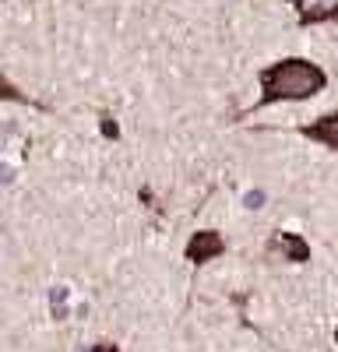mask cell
<instances>
[{"mask_svg": "<svg viewBox=\"0 0 338 352\" xmlns=\"http://www.w3.org/2000/svg\"><path fill=\"white\" fill-rule=\"evenodd\" d=\"M258 85H261V99L254 109H264L275 102H306L321 96L328 88V74L306 56H282V60L261 67Z\"/></svg>", "mask_w": 338, "mask_h": 352, "instance_id": "cell-1", "label": "cell"}, {"mask_svg": "<svg viewBox=\"0 0 338 352\" xmlns=\"http://www.w3.org/2000/svg\"><path fill=\"white\" fill-rule=\"evenodd\" d=\"M222 254H225V236L218 229H197V232H190V240L183 247V257L190 264H208V261H215Z\"/></svg>", "mask_w": 338, "mask_h": 352, "instance_id": "cell-2", "label": "cell"}, {"mask_svg": "<svg viewBox=\"0 0 338 352\" xmlns=\"http://www.w3.org/2000/svg\"><path fill=\"white\" fill-rule=\"evenodd\" d=\"M264 254L268 257H282L289 264H306L310 261V243L300 236V232L278 229V232H271V240L264 243Z\"/></svg>", "mask_w": 338, "mask_h": 352, "instance_id": "cell-3", "label": "cell"}, {"mask_svg": "<svg viewBox=\"0 0 338 352\" xmlns=\"http://www.w3.org/2000/svg\"><path fill=\"white\" fill-rule=\"evenodd\" d=\"M296 131H300V138H306V141L324 144V148L338 152V109L317 116V120H310V124H300Z\"/></svg>", "mask_w": 338, "mask_h": 352, "instance_id": "cell-4", "label": "cell"}, {"mask_svg": "<svg viewBox=\"0 0 338 352\" xmlns=\"http://www.w3.org/2000/svg\"><path fill=\"white\" fill-rule=\"evenodd\" d=\"M321 21H338V0H331L328 8H314V11H300V28L321 25Z\"/></svg>", "mask_w": 338, "mask_h": 352, "instance_id": "cell-5", "label": "cell"}, {"mask_svg": "<svg viewBox=\"0 0 338 352\" xmlns=\"http://www.w3.org/2000/svg\"><path fill=\"white\" fill-rule=\"evenodd\" d=\"M0 99H4V102H18V106H36L32 99L21 92V88H18L14 81H8L4 74H0Z\"/></svg>", "mask_w": 338, "mask_h": 352, "instance_id": "cell-6", "label": "cell"}, {"mask_svg": "<svg viewBox=\"0 0 338 352\" xmlns=\"http://www.w3.org/2000/svg\"><path fill=\"white\" fill-rule=\"evenodd\" d=\"M99 131H102V138H106V141H117V138H120V124L113 120L109 113H99Z\"/></svg>", "mask_w": 338, "mask_h": 352, "instance_id": "cell-7", "label": "cell"}, {"mask_svg": "<svg viewBox=\"0 0 338 352\" xmlns=\"http://www.w3.org/2000/svg\"><path fill=\"white\" fill-rule=\"evenodd\" d=\"M49 303H53V314H56V320H64V303H67V289H64V285H56V289H53V296H49Z\"/></svg>", "mask_w": 338, "mask_h": 352, "instance_id": "cell-8", "label": "cell"}, {"mask_svg": "<svg viewBox=\"0 0 338 352\" xmlns=\"http://www.w3.org/2000/svg\"><path fill=\"white\" fill-rule=\"evenodd\" d=\"M89 352H120V345H113V342H95V345H89Z\"/></svg>", "mask_w": 338, "mask_h": 352, "instance_id": "cell-9", "label": "cell"}, {"mask_svg": "<svg viewBox=\"0 0 338 352\" xmlns=\"http://www.w3.org/2000/svg\"><path fill=\"white\" fill-rule=\"evenodd\" d=\"M261 197L264 194H247V208H261Z\"/></svg>", "mask_w": 338, "mask_h": 352, "instance_id": "cell-10", "label": "cell"}, {"mask_svg": "<svg viewBox=\"0 0 338 352\" xmlns=\"http://www.w3.org/2000/svg\"><path fill=\"white\" fill-rule=\"evenodd\" d=\"M335 345H338V324H335Z\"/></svg>", "mask_w": 338, "mask_h": 352, "instance_id": "cell-11", "label": "cell"}]
</instances>
